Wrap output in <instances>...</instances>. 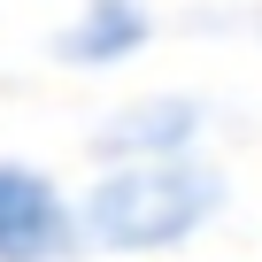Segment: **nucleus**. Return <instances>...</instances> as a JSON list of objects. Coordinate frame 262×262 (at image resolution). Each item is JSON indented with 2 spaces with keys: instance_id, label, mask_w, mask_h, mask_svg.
Returning <instances> with one entry per match:
<instances>
[{
  "instance_id": "3",
  "label": "nucleus",
  "mask_w": 262,
  "mask_h": 262,
  "mask_svg": "<svg viewBox=\"0 0 262 262\" xmlns=\"http://www.w3.org/2000/svg\"><path fill=\"white\" fill-rule=\"evenodd\" d=\"M193 139H201V108H193V100H170V93H147V100H131L123 116L100 123V155H116V162L185 155Z\"/></svg>"
},
{
  "instance_id": "2",
  "label": "nucleus",
  "mask_w": 262,
  "mask_h": 262,
  "mask_svg": "<svg viewBox=\"0 0 262 262\" xmlns=\"http://www.w3.org/2000/svg\"><path fill=\"white\" fill-rule=\"evenodd\" d=\"M85 247V216L62 201L47 170L0 162V262H70Z\"/></svg>"
},
{
  "instance_id": "1",
  "label": "nucleus",
  "mask_w": 262,
  "mask_h": 262,
  "mask_svg": "<svg viewBox=\"0 0 262 262\" xmlns=\"http://www.w3.org/2000/svg\"><path fill=\"white\" fill-rule=\"evenodd\" d=\"M216 208H224V178H216L193 147H185V155H147V162H116V170L93 178V193L77 201L85 247H108V254L185 247Z\"/></svg>"
},
{
  "instance_id": "4",
  "label": "nucleus",
  "mask_w": 262,
  "mask_h": 262,
  "mask_svg": "<svg viewBox=\"0 0 262 262\" xmlns=\"http://www.w3.org/2000/svg\"><path fill=\"white\" fill-rule=\"evenodd\" d=\"M139 47H147V8H139V0H85L77 24L54 39V54L70 70H116Z\"/></svg>"
}]
</instances>
